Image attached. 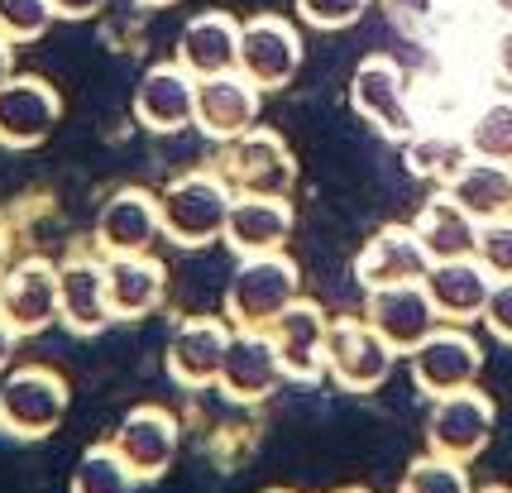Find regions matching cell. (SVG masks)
Returning a JSON list of instances; mask_svg holds the SVG:
<instances>
[{"label":"cell","mask_w":512,"mask_h":493,"mask_svg":"<svg viewBox=\"0 0 512 493\" xmlns=\"http://www.w3.org/2000/svg\"><path fill=\"white\" fill-rule=\"evenodd\" d=\"M235 202V187L225 173H182L158 192L163 211V235L178 249H206L225 240V216Z\"/></svg>","instance_id":"6da1fadb"},{"label":"cell","mask_w":512,"mask_h":493,"mask_svg":"<svg viewBox=\"0 0 512 493\" xmlns=\"http://www.w3.org/2000/svg\"><path fill=\"white\" fill-rule=\"evenodd\" d=\"M178 441H182V426L173 412H163V407H130L111 431V446L120 450V460L139 474V484H149V479H163V474L173 470V460H178Z\"/></svg>","instance_id":"8fae6325"},{"label":"cell","mask_w":512,"mask_h":493,"mask_svg":"<svg viewBox=\"0 0 512 493\" xmlns=\"http://www.w3.org/2000/svg\"><path fill=\"white\" fill-rule=\"evenodd\" d=\"M197 125L201 135L211 139H235L245 135L249 125H259V87L245 72H221V77H201L197 82Z\"/></svg>","instance_id":"7402d4cb"},{"label":"cell","mask_w":512,"mask_h":493,"mask_svg":"<svg viewBox=\"0 0 512 493\" xmlns=\"http://www.w3.org/2000/svg\"><path fill=\"white\" fill-rule=\"evenodd\" d=\"M268 336L283 355L288 379L297 383H316L326 374V336H331V316L316 307L312 297H297L288 312L268 326Z\"/></svg>","instance_id":"44dd1931"},{"label":"cell","mask_w":512,"mask_h":493,"mask_svg":"<svg viewBox=\"0 0 512 493\" xmlns=\"http://www.w3.org/2000/svg\"><path fill=\"white\" fill-rule=\"evenodd\" d=\"M493 68H498V77L512 87V24L498 29V39H493Z\"/></svg>","instance_id":"8d00e7d4"},{"label":"cell","mask_w":512,"mask_h":493,"mask_svg":"<svg viewBox=\"0 0 512 493\" xmlns=\"http://www.w3.org/2000/svg\"><path fill=\"white\" fill-rule=\"evenodd\" d=\"M474 259H479L493 278H512V211L508 216H493V221H479Z\"/></svg>","instance_id":"d6a6232c"},{"label":"cell","mask_w":512,"mask_h":493,"mask_svg":"<svg viewBox=\"0 0 512 493\" xmlns=\"http://www.w3.org/2000/svg\"><path fill=\"white\" fill-rule=\"evenodd\" d=\"M407 369H412V383L422 388L426 398H446L455 388H469L484 369V345L469 336L465 326H436L431 336L407 355Z\"/></svg>","instance_id":"52a82bcc"},{"label":"cell","mask_w":512,"mask_h":493,"mask_svg":"<svg viewBox=\"0 0 512 493\" xmlns=\"http://www.w3.org/2000/svg\"><path fill=\"white\" fill-rule=\"evenodd\" d=\"M0 316L20 331L39 336L58 321V264L48 259H10L0 273Z\"/></svg>","instance_id":"5bb4252c"},{"label":"cell","mask_w":512,"mask_h":493,"mask_svg":"<svg viewBox=\"0 0 512 493\" xmlns=\"http://www.w3.org/2000/svg\"><path fill=\"white\" fill-rule=\"evenodd\" d=\"M412 230H417V240L426 245L431 264H436V259H469L474 245H479V221L450 197L446 187H441L436 197H426V206L417 211Z\"/></svg>","instance_id":"484cf974"},{"label":"cell","mask_w":512,"mask_h":493,"mask_svg":"<svg viewBox=\"0 0 512 493\" xmlns=\"http://www.w3.org/2000/svg\"><path fill=\"white\" fill-rule=\"evenodd\" d=\"M134 120L154 135H173L197 120V77L182 63H158L134 87Z\"/></svg>","instance_id":"ffe728a7"},{"label":"cell","mask_w":512,"mask_h":493,"mask_svg":"<svg viewBox=\"0 0 512 493\" xmlns=\"http://www.w3.org/2000/svg\"><path fill=\"white\" fill-rule=\"evenodd\" d=\"M264 493H292V489H264Z\"/></svg>","instance_id":"f6af8a7d"},{"label":"cell","mask_w":512,"mask_h":493,"mask_svg":"<svg viewBox=\"0 0 512 493\" xmlns=\"http://www.w3.org/2000/svg\"><path fill=\"white\" fill-rule=\"evenodd\" d=\"M139 5H154L158 10V5H178V0H139Z\"/></svg>","instance_id":"b9f144b4"},{"label":"cell","mask_w":512,"mask_h":493,"mask_svg":"<svg viewBox=\"0 0 512 493\" xmlns=\"http://www.w3.org/2000/svg\"><path fill=\"white\" fill-rule=\"evenodd\" d=\"M297 297H302V269L288 259V249H278V254H245L235 264V273H230V288H225V316L235 326L268 331Z\"/></svg>","instance_id":"7a4b0ae2"},{"label":"cell","mask_w":512,"mask_h":493,"mask_svg":"<svg viewBox=\"0 0 512 493\" xmlns=\"http://www.w3.org/2000/svg\"><path fill=\"white\" fill-rule=\"evenodd\" d=\"M493 5H498V10H503V15L512 20V0H493Z\"/></svg>","instance_id":"60d3db41"},{"label":"cell","mask_w":512,"mask_h":493,"mask_svg":"<svg viewBox=\"0 0 512 493\" xmlns=\"http://www.w3.org/2000/svg\"><path fill=\"white\" fill-rule=\"evenodd\" d=\"M283 383H288V369H283V355H278L273 336L259 331V326H235L216 388L230 403H264Z\"/></svg>","instance_id":"30bf717a"},{"label":"cell","mask_w":512,"mask_h":493,"mask_svg":"<svg viewBox=\"0 0 512 493\" xmlns=\"http://www.w3.org/2000/svg\"><path fill=\"white\" fill-rule=\"evenodd\" d=\"M374 0H297V15L312 24V29H350L364 20Z\"/></svg>","instance_id":"836d02e7"},{"label":"cell","mask_w":512,"mask_h":493,"mask_svg":"<svg viewBox=\"0 0 512 493\" xmlns=\"http://www.w3.org/2000/svg\"><path fill=\"white\" fill-rule=\"evenodd\" d=\"M331 493H369V489H331Z\"/></svg>","instance_id":"ee69618b"},{"label":"cell","mask_w":512,"mask_h":493,"mask_svg":"<svg viewBox=\"0 0 512 493\" xmlns=\"http://www.w3.org/2000/svg\"><path fill=\"white\" fill-rule=\"evenodd\" d=\"M469 149L479 158H503L512 163V96H493L469 120Z\"/></svg>","instance_id":"4dcf8cb0"},{"label":"cell","mask_w":512,"mask_h":493,"mask_svg":"<svg viewBox=\"0 0 512 493\" xmlns=\"http://www.w3.org/2000/svg\"><path fill=\"white\" fill-rule=\"evenodd\" d=\"M58 321L72 336H101L115 321L106 254H72L67 264H58Z\"/></svg>","instance_id":"4fadbf2b"},{"label":"cell","mask_w":512,"mask_h":493,"mask_svg":"<svg viewBox=\"0 0 512 493\" xmlns=\"http://www.w3.org/2000/svg\"><path fill=\"white\" fill-rule=\"evenodd\" d=\"M106 283H111V312L115 321H139L158 312L168 292V269L154 254H115L106 259Z\"/></svg>","instance_id":"d4e9b609"},{"label":"cell","mask_w":512,"mask_h":493,"mask_svg":"<svg viewBox=\"0 0 512 493\" xmlns=\"http://www.w3.org/2000/svg\"><path fill=\"white\" fill-rule=\"evenodd\" d=\"M139 489V474L120 460V450L111 441H96L82 450V460L72 465V484L67 493H134Z\"/></svg>","instance_id":"83f0119b"},{"label":"cell","mask_w":512,"mask_h":493,"mask_svg":"<svg viewBox=\"0 0 512 493\" xmlns=\"http://www.w3.org/2000/svg\"><path fill=\"white\" fill-rule=\"evenodd\" d=\"M484 326L493 340L512 345V278H493V297L484 307Z\"/></svg>","instance_id":"e575fe53"},{"label":"cell","mask_w":512,"mask_h":493,"mask_svg":"<svg viewBox=\"0 0 512 493\" xmlns=\"http://www.w3.org/2000/svg\"><path fill=\"white\" fill-rule=\"evenodd\" d=\"M350 106H355L379 135L407 139L417 135V120H412V101H407V82H402V68L388 58V53H374L364 58L350 77Z\"/></svg>","instance_id":"9c48e42d"},{"label":"cell","mask_w":512,"mask_h":493,"mask_svg":"<svg viewBox=\"0 0 512 493\" xmlns=\"http://www.w3.org/2000/svg\"><path fill=\"white\" fill-rule=\"evenodd\" d=\"M163 235V211L158 197L144 187H120L96 211V254H149L154 240Z\"/></svg>","instance_id":"9a60e30c"},{"label":"cell","mask_w":512,"mask_h":493,"mask_svg":"<svg viewBox=\"0 0 512 493\" xmlns=\"http://www.w3.org/2000/svg\"><path fill=\"white\" fill-rule=\"evenodd\" d=\"M10 269V235H5V230H0V273Z\"/></svg>","instance_id":"ab89813d"},{"label":"cell","mask_w":512,"mask_h":493,"mask_svg":"<svg viewBox=\"0 0 512 493\" xmlns=\"http://www.w3.org/2000/svg\"><path fill=\"white\" fill-rule=\"evenodd\" d=\"M398 493H474V479H469L465 460H450V455L426 450V455H417L407 465Z\"/></svg>","instance_id":"f546056e"},{"label":"cell","mask_w":512,"mask_h":493,"mask_svg":"<svg viewBox=\"0 0 512 493\" xmlns=\"http://www.w3.org/2000/svg\"><path fill=\"white\" fill-rule=\"evenodd\" d=\"M10 77H15V44L0 34V87H5Z\"/></svg>","instance_id":"f35d334b"},{"label":"cell","mask_w":512,"mask_h":493,"mask_svg":"<svg viewBox=\"0 0 512 493\" xmlns=\"http://www.w3.org/2000/svg\"><path fill=\"white\" fill-rule=\"evenodd\" d=\"M426 269H431V254L412 225H383L355 254V283L364 292L393 288V283H422Z\"/></svg>","instance_id":"2e32d148"},{"label":"cell","mask_w":512,"mask_h":493,"mask_svg":"<svg viewBox=\"0 0 512 493\" xmlns=\"http://www.w3.org/2000/svg\"><path fill=\"white\" fill-rule=\"evenodd\" d=\"M67 379L48 364H20L0 379V431L10 441H44L67 417Z\"/></svg>","instance_id":"3957f363"},{"label":"cell","mask_w":512,"mask_h":493,"mask_svg":"<svg viewBox=\"0 0 512 493\" xmlns=\"http://www.w3.org/2000/svg\"><path fill=\"white\" fill-rule=\"evenodd\" d=\"M422 288L446 326H469V321H484V307L493 297V273L474 254L469 259H436L426 269Z\"/></svg>","instance_id":"ac0fdd59"},{"label":"cell","mask_w":512,"mask_h":493,"mask_svg":"<svg viewBox=\"0 0 512 493\" xmlns=\"http://www.w3.org/2000/svg\"><path fill=\"white\" fill-rule=\"evenodd\" d=\"M20 331H15V326H10V321H5V316H0V374H5V369H10V359H15V345H20Z\"/></svg>","instance_id":"74e56055"},{"label":"cell","mask_w":512,"mask_h":493,"mask_svg":"<svg viewBox=\"0 0 512 493\" xmlns=\"http://www.w3.org/2000/svg\"><path fill=\"white\" fill-rule=\"evenodd\" d=\"M221 173L235 192H254V197H288L292 178H297V158H292L288 139L268 125H249L245 135L225 139Z\"/></svg>","instance_id":"5b68a950"},{"label":"cell","mask_w":512,"mask_h":493,"mask_svg":"<svg viewBox=\"0 0 512 493\" xmlns=\"http://www.w3.org/2000/svg\"><path fill=\"white\" fill-rule=\"evenodd\" d=\"M58 115H63L58 91L48 87L44 77H20L15 72L0 87V144L5 149H34V144H44L53 135Z\"/></svg>","instance_id":"e0dca14e"},{"label":"cell","mask_w":512,"mask_h":493,"mask_svg":"<svg viewBox=\"0 0 512 493\" xmlns=\"http://www.w3.org/2000/svg\"><path fill=\"white\" fill-rule=\"evenodd\" d=\"M469 158H474L469 139H450V135H412L407 139V168H412L417 178L441 182V187L465 168Z\"/></svg>","instance_id":"f1b7e54d"},{"label":"cell","mask_w":512,"mask_h":493,"mask_svg":"<svg viewBox=\"0 0 512 493\" xmlns=\"http://www.w3.org/2000/svg\"><path fill=\"white\" fill-rule=\"evenodd\" d=\"M302 68V34L283 15H254L240 24V72L259 91L288 87Z\"/></svg>","instance_id":"7c38bea8"},{"label":"cell","mask_w":512,"mask_h":493,"mask_svg":"<svg viewBox=\"0 0 512 493\" xmlns=\"http://www.w3.org/2000/svg\"><path fill=\"white\" fill-rule=\"evenodd\" d=\"M369 326L379 331L398 355H412L417 345H422L436 326H441V316L431 307V297H426L422 283H393V288H374L369 292Z\"/></svg>","instance_id":"d6986e66"},{"label":"cell","mask_w":512,"mask_h":493,"mask_svg":"<svg viewBox=\"0 0 512 493\" xmlns=\"http://www.w3.org/2000/svg\"><path fill=\"white\" fill-rule=\"evenodd\" d=\"M292 240V206L288 197H254V192H235L230 216H225V245L245 254H278Z\"/></svg>","instance_id":"603a6c76"},{"label":"cell","mask_w":512,"mask_h":493,"mask_svg":"<svg viewBox=\"0 0 512 493\" xmlns=\"http://www.w3.org/2000/svg\"><path fill=\"white\" fill-rule=\"evenodd\" d=\"M53 20H58L53 0H0V34L15 48L44 39L53 29Z\"/></svg>","instance_id":"1f68e13d"},{"label":"cell","mask_w":512,"mask_h":493,"mask_svg":"<svg viewBox=\"0 0 512 493\" xmlns=\"http://www.w3.org/2000/svg\"><path fill=\"white\" fill-rule=\"evenodd\" d=\"M474 493H512V489H498V484H489V489H474Z\"/></svg>","instance_id":"7bdbcfd3"},{"label":"cell","mask_w":512,"mask_h":493,"mask_svg":"<svg viewBox=\"0 0 512 493\" xmlns=\"http://www.w3.org/2000/svg\"><path fill=\"white\" fill-rule=\"evenodd\" d=\"M398 350L369 326V316H335L326 336V379L345 393H374L388 383Z\"/></svg>","instance_id":"277c9868"},{"label":"cell","mask_w":512,"mask_h":493,"mask_svg":"<svg viewBox=\"0 0 512 493\" xmlns=\"http://www.w3.org/2000/svg\"><path fill=\"white\" fill-rule=\"evenodd\" d=\"M53 10H58V20H91L106 10V0H53Z\"/></svg>","instance_id":"d590c367"},{"label":"cell","mask_w":512,"mask_h":493,"mask_svg":"<svg viewBox=\"0 0 512 493\" xmlns=\"http://www.w3.org/2000/svg\"><path fill=\"white\" fill-rule=\"evenodd\" d=\"M178 63L192 77H221L240 68V20L230 10H201L178 39Z\"/></svg>","instance_id":"cb8c5ba5"},{"label":"cell","mask_w":512,"mask_h":493,"mask_svg":"<svg viewBox=\"0 0 512 493\" xmlns=\"http://www.w3.org/2000/svg\"><path fill=\"white\" fill-rule=\"evenodd\" d=\"M230 336H235V321L230 316H187L173 326L168 336V350H163V364L178 388L187 393H201L221 379L225 350H230Z\"/></svg>","instance_id":"ba28073f"},{"label":"cell","mask_w":512,"mask_h":493,"mask_svg":"<svg viewBox=\"0 0 512 493\" xmlns=\"http://www.w3.org/2000/svg\"><path fill=\"white\" fill-rule=\"evenodd\" d=\"M446 192L465 206L474 221H493L512 211V163L503 158H469L465 168L446 182Z\"/></svg>","instance_id":"4316f807"},{"label":"cell","mask_w":512,"mask_h":493,"mask_svg":"<svg viewBox=\"0 0 512 493\" xmlns=\"http://www.w3.org/2000/svg\"><path fill=\"white\" fill-rule=\"evenodd\" d=\"M493 426H498V412H493V398L469 383V388H455L446 398H431V417H426V450L436 455H450V460H479L484 446L493 441Z\"/></svg>","instance_id":"8992f818"}]
</instances>
